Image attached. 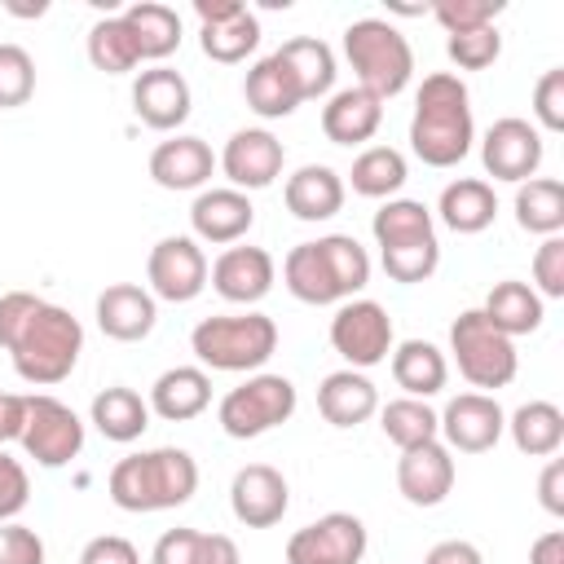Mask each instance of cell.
<instances>
[{
	"label": "cell",
	"instance_id": "obj_1",
	"mask_svg": "<svg viewBox=\"0 0 564 564\" xmlns=\"http://www.w3.org/2000/svg\"><path fill=\"white\" fill-rule=\"evenodd\" d=\"M0 348L9 352L18 379L31 388H53L70 379L84 352V326L70 308L48 304L31 291L0 295Z\"/></svg>",
	"mask_w": 564,
	"mask_h": 564
},
{
	"label": "cell",
	"instance_id": "obj_2",
	"mask_svg": "<svg viewBox=\"0 0 564 564\" xmlns=\"http://www.w3.org/2000/svg\"><path fill=\"white\" fill-rule=\"evenodd\" d=\"M476 123H471V93L458 75L436 70L414 93L410 115V150L427 167H458L471 154Z\"/></svg>",
	"mask_w": 564,
	"mask_h": 564
},
{
	"label": "cell",
	"instance_id": "obj_3",
	"mask_svg": "<svg viewBox=\"0 0 564 564\" xmlns=\"http://www.w3.org/2000/svg\"><path fill=\"white\" fill-rule=\"evenodd\" d=\"M282 282L300 304H344L366 291L370 256L352 234H326L286 251Z\"/></svg>",
	"mask_w": 564,
	"mask_h": 564
},
{
	"label": "cell",
	"instance_id": "obj_4",
	"mask_svg": "<svg viewBox=\"0 0 564 564\" xmlns=\"http://www.w3.org/2000/svg\"><path fill=\"white\" fill-rule=\"evenodd\" d=\"M110 502L119 511H172V507H185L198 489V463L189 449H176V445H159V449H141V454H128L110 467Z\"/></svg>",
	"mask_w": 564,
	"mask_h": 564
},
{
	"label": "cell",
	"instance_id": "obj_5",
	"mask_svg": "<svg viewBox=\"0 0 564 564\" xmlns=\"http://www.w3.org/2000/svg\"><path fill=\"white\" fill-rule=\"evenodd\" d=\"M379 264L392 282L414 286L427 282L441 264V242H436V220L419 198H388L375 220H370Z\"/></svg>",
	"mask_w": 564,
	"mask_h": 564
},
{
	"label": "cell",
	"instance_id": "obj_6",
	"mask_svg": "<svg viewBox=\"0 0 564 564\" xmlns=\"http://www.w3.org/2000/svg\"><path fill=\"white\" fill-rule=\"evenodd\" d=\"M189 348L203 370H225V375H251L278 352V322L264 313H220L203 317L189 330Z\"/></svg>",
	"mask_w": 564,
	"mask_h": 564
},
{
	"label": "cell",
	"instance_id": "obj_7",
	"mask_svg": "<svg viewBox=\"0 0 564 564\" xmlns=\"http://www.w3.org/2000/svg\"><path fill=\"white\" fill-rule=\"evenodd\" d=\"M344 57L357 75V88L375 93L379 101L405 93L414 75V48L388 18H357L344 26Z\"/></svg>",
	"mask_w": 564,
	"mask_h": 564
},
{
	"label": "cell",
	"instance_id": "obj_8",
	"mask_svg": "<svg viewBox=\"0 0 564 564\" xmlns=\"http://www.w3.org/2000/svg\"><path fill=\"white\" fill-rule=\"evenodd\" d=\"M295 383L286 375H269V370H256L247 375L238 388H229L216 405V423L225 436L234 441H251V436H264L273 432L278 423H286L295 414Z\"/></svg>",
	"mask_w": 564,
	"mask_h": 564
},
{
	"label": "cell",
	"instance_id": "obj_9",
	"mask_svg": "<svg viewBox=\"0 0 564 564\" xmlns=\"http://www.w3.org/2000/svg\"><path fill=\"white\" fill-rule=\"evenodd\" d=\"M449 352H454L458 375L471 388H507L516 379V370H520L516 339L494 330L480 308H467V313H458L449 322Z\"/></svg>",
	"mask_w": 564,
	"mask_h": 564
},
{
	"label": "cell",
	"instance_id": "obj_10",
	"mask_svg": "<svg viewBox=\"0 0 564 564\" xmlns=\"http://www.w3.org/2000/svg\"><path fill=\"white\" fill-rule=\"evenodd\" d=\"M18 445L40 467H66L84 449V419L66 401H57L48 392H31L26 397V423H22Z\"/></svg>",
	"mask_w": 564,
	"mask_h": 564
},
{
	"label": "cell",
	"instance_id": "obj_11",
	"mask_svg": "<svg viewBox=\"0 0 564 564\" xmlns=\"http://www.w3.org/2000/svg\"><path fill=\"white\" fill-rule=\"evenodd\" d=\"M330 348L348 361V370H370L392 352V317L379 300L352 295L330 317Z\"/></svg>",
	"mask_w": 564,
	"mask_h": 564
},
{
	"label": "cell",
	"instance_id": "obj_12",
	"mask_svg": "<svg viewBox=\"0 0 564 564\" xmlns=\"http://www.w3.org/2000/svg\"><path fill=\"white\" fill-rule=\"evenodd\" d=\"M370 538L352 511H326L286 538V564H361Z\"/></svg>",
	"mask_w": 564,
	"mask_h": 564
},
{
	"label": "cell",
	"instance_id": "obj_13",
	"mask_svg": "<svg viewBox=\"0 0 564 564\" xmlns=\"http://www.w3.org/2000/svg\"><path fill=\"white\" fill-rule=\"evenodd\" d=\"M145 278H150V295L154 300L189 304L207 286V256L189 234H167V238H159L150 247Z\"/></svg>",
	"mask_w": 564,
	"mask_h": 564
},
{
	"label": "cell",
	"instance_id": "obj_14",
	"mask_svg": "<svg viewBox=\"0 0 564 564\" xmlns=\"http://www.w3.org/2000/svg\"><path fill=\"white\" fill-rule=\"evenodd\" d=\"M194 13H198V44L212 62L220 66H234V62H247L260 44V18L242 4V0H194Z\"/></svg>",
	"mask_w": 564,
	"mask_h": 564
},
{
	"label": "cell",
	"instance_id": "obj_15",
	"mask_svg": "<svg viewBox=\"0 0 564 564\" xmlns=\"http://www.w3.org/2000/svg\"><path fill=\"white\" fill-rule=\"evenodd\" d=\"M436 419H441V436H445L449 454L454 449L458 454H485L507 432V414H502L498 397H489V392H458L445 401V410Z\"/></svg>",
	"mask_w": 564,
	"mask_h": 564
},
{
	"label": "cell",
	"instance_id": "obj_16",
	"mask_svg": "<svg viewBox=\"0 0 564 564\" xmlns=\"http://www.w3.org/2000/svg\"><path fill=\"white\" fill-rule=\"evenodd\" d=\"M542 154H546L542 132H538L529 119H516V115L489 123V132H485V141H480V163H485V172H489L494 181H511V185L538 176Z\"/></svg>",
	"mask_w": 564,
	"mask_h": 564
},
{
	"label": "cell",
	"instance_id": "obj_17",
	"mask_svg": "<svg viewBox=\"0 0 564 564\" xmlns=\"http://www.w3.org/2000/svg\"><path fill=\"white\" fill-rule=\"evenodd\" d=\"M220 172L229 176L234 189H269L278 176H282V163H286V150L282 141L269 132V128H238L225 150H220Z\"/></svg>",
	"mask_w": 564,
	"mask_h": 564
},
{
	"label": "cell",
	"instance_id": "obj_18",
	"mask_svg": "<svg viewBox=\"0 0 564 564\" xmlns=\"http://www.w3.org/2000/svg\"><path fill=\"white\" fill-rule=\"evenodd\" d=\"M291 507L286 476L269 463H247L229 480V511L247 529H273Z\"/></svg>",
	"mask_w": 564,
	"mask_h": 564
},
{
	"label": "cell",
	"instance_id": "obj_19",
	"mask_svg": "<svg viewBox=\"0 0 564 564\" xmlns=\"http://www.w3.org/2000/svg\"><path fill=\"white\" fill-rule=\"evenodd\" d=\"M207 278H212V286H216L220 300L251 308V304H260L273 291L278 264H273V256L264 247H251L247 242V247H225L216 256V264L207 269Z\"/></svg>",
	"mask_w": 564,
	"mask_h": 564
},
{
	"label": "cell",
	"instance_id": "obj_20",
	"mask_svg": "<svg viewBox=\"0 0 564 564\" xmlns=\"http://www.w3.org/2000/svg\"><path fill=\"white\" fill-rule=\"evenodd\" d=\"M256 225V207L242 189L220 185V189H198V198L189 203V238L194 242H212V247H234L238 238H247V229Z\"/></svg>",
	"mask_w": 564,
	"mask_h": 564
},
{
	"label": "cell",
	"instance_id": "obj_21",
	"mask_svg": "<svg viewBox=\"0 0 564 564\" xmlns=\"http://www.w3.org/2000/svg\"><path fill=\"white\" fill-rule=\"evenodd\" d=\"M189 106H194L189 84L172 66H150L132 79V110L154 132H176L189 119Z\"/></svg>",
	"mask_w": 564,
	"mask_h": 564
},
{
	"label": "cell",
	"instance_id": "obj_22",
	"mask_svg": "<svg viewBox=\"0 0 564 564\" xmlns=\"http://www.w3.org/2000/svg\"><path fill=\"white\" fill-rule=\"evenodd\" d=\"M397 489L410 507H441L454 489V454L441 441H423V445L401 449Z\"/></svg>",
	"mask_w": 564,
	"mask_h": 564
},
{
	"label": "cell",
	"instance_id": "obj_23",
	"mask_svg": "<svg viewBox=\"0 0 564 564\" xmlns=\"http://www.w3.org/2000/svg\"><path fill=\"white\" fill-rule=\"evenodd\" d=\"M159 322V300L137 282H115L97 295V326L106 339L141 344Z\"/></svg>",
	"mask_w": 564,
	"mask_h": 564
},
{
	"label": "cell",
	"instance_id": "obj_24",
	"mask_svg": "<svg viewBox=\"0 0 564 564\" xmlns=\"http://www.w3.org/2000/svg\"><path fill=\"white\" fill-rule=\"evenodd\" d=\"M216 172V154L203 137L176 132L150 150V176L163 189H203Z\"/></svg>",
	"mask_w": 564,
	"mask_h": 564
},
{
	"label": "cell",
	"instance_id": "obj_25",
	"mask_svg": "<svg viewBox=\"0 0 564 564\" xmlns=\"http://www.w3.org/2000/svg\"><path fill=\"white\" fill-rule=\"evenodd\" d=\"M379 123H383V101L357 84L330 93V101L322 106V132L330 145H361L379 132Z\"/></svg>",
	"mask_w": 564,
	"mask_h": 564
},
{
	"label": "cell",
	"instance_id": "obj_26",
	"mask_svg": "<svg viewBox=\"0 0 564 564\" xmlns=\"http://www.w3.org/2000/svg\"><path fill=\"white\" fill-rule=\"evenodd\" d=\"M282 198H286V212L295 220H308V225L330 220L344 207V176L335 167H326V163H304L300 172L286 176Z\"/></svg>",
	"mask_w": 564,
	"mask_h": 564
},
{
	"label": "cell",
	"instance_id": "obj_27",
	"mask_svg": "<svg viewBox=\"0 0 564 564\" xmlns=\"http://www.w3.org/2000/svg\"><path fill=\"white\" fill-rule=\"evenodd\" d=\"M212 405V379L203 366H172L150 388V414L163 423H189Z\"/></svg>",
	"mask_w": 564,
	"mask_h": 564
},
{
	"label": "cell",
	"instance_id": "obj_28",
	"mask_svg": "<svg viewBox=\"0 0 564 564\" xmlns=\"http://www.w3.org/2000/svg\"><path fill=\"white\" fill-rule=\"evenodd\" d=\"M317 410L330 427H357L379 410V388L361 370H330L317 388Z\"/></svg>",
	"mask_w": 564,
	"mask_h": 564
},
{
	"label": "cell",
	"instance_id": "obj_29",
	"mask_svg": "<svg viewBox=\"0 0 564 564\" xmlns=\"http://www.w3.org/2000/svg\"><path fill=\"white\" fill-rule=\"evenodd\" d=\"M436 216H441V225L454 229V234H480V229H489L494 216H498V194H494V185L480 181V176H458V181H449V185L441 189Z\"/></svg>",
	"mask_w": 564,
	"mask_h": 564
},
{
	"label": "cell",
	"instance_id": "obj_30",
	"mask_svg": "<svg viewBox=\"0 0 564 564\" xmlns=\"http://www.w3.org/2000/svg\"><path fill=\"white\" fill-rule=\"evenodd\" d=\"M480 313H485L489 326L502 330L507 339L533 335V330L542 326V317H546V313H542V295H538L529 282H520V278L494 282L489 295H485V304H480Z\"/></svg>",
	"mask_w": 564,
	"mask_h": 564
},
{
	"label": "cell",
	"instance_id": "obj_31",
	"mask_svg": "<svg viewBox=\"0 0 564 564\" xmlns=\"http://www.w3.org/2000/svg\"><path fill=\"white\" fill-rule=\"evenodd\" d=\"M273 57L286 66V75L295 79V88H300L304 101L330 93V84H335V53H330L326 40H317V35H295V40H286L282 48H273Z\"/></svg>",
	"mask_w": 564,
	"mask_h": 564
},
{
	"label": "cell",
	"instance_id": "obj_32",
	"mask_svg": "<svg viewBox=\"0 0 564 564\" xmlns=\"http://www.w3.org/2000/svg\"><path fill=\"white\" fill-rule=\"evenodd\" d=\"M392 379H397V388H405V397L427 401V397H436V392L445 388L449 361H445V352H441L436 344H427V339H401V344L392 348Z\"/></svg>",
	"mask_w": 564,
	"mask_h": 564
},
{
	"label": "cell",
	"instance_id": "obj_33",
	"mask_svg": "<svg viewBox=\"0 0 564 564\" xmlns=\"http://www.w3.org/2000/svg\"><path fill=\"white\" fill-rule=\"evenodd\" d=\"M88 419H93V427H97L106 441L128 445V441H137V436L150 427V401H141V392L115 383V388H101V392L93 397Z\"/></svg>",
	"mask_w": 564,
	"mask_h": 564
},
{
	"label": "cell",
	"instance_id": "obj_34",
	"mask_svg": "<svg viewBox=\"0 0 564 564\" xmlns=\"http://www.w3.org/2000/svg\"><path fill=\"white\" fill-rule=\"evenodd\" d=\"M150 564H242V555H238V542L229 533L167 529V533H159Z\"/></svg>",
	"mask_w": 564,
	"mask_h": 564
},
{
	"label": "cell",
	"instance_id": "obj_35",
	"mask_svg": "<svg viewBox=\"0 0 564 564\" xmlns=\"http://www.w3.org/2000/svg\"><path fill=\"white\" fill-rule=\"evenodd\" d=\"M123 22H128V31L137 40L141 62H163V57H172L181 48V18H176V9H167L159 0L128 4L123 9Z\"/></svg>",
	"mask_w": 564,
	"mask_h": 564
},
{
	"label": "cell",
	"instance_id": "obj_36",
	"mask_svg": "<svg viewBox=\"0 0 564 564\" xmlns=\"http://www.w3.org/2000/svg\"><path fill=\"white\" fill-rule=\"evenodd\" d=\"M242 97H247V106H251L260 119H286V115H295V106L304 101L300 88H295V79L286 75V66H282L273 53L260 57V62L247 70Z\"/></svg>",
	"mask_w": 564,
	"mask_h": 564
},
{
	"label": "cell",
	"instance_id": "obj_37",
	"mask_svg": "<svg viewBox=\"0 0 564 564\" xmlns=\"http://www.w3.org/2000/svg\"><path fill=\"white\" fill-rule=\"evenodd\" d=\"M507 432L516 441L520 454L529 458H551L560 454L564 445V410L555 401H524L511 419H507Z\"/></svg>",
	"mask_w": 564,
	"mask_h": 564
},
{
	"label": "cell",
	"instance_id": "obj_38",
	"mask_svg": "<svg viewBox=\"0 0 564 564\" xmlns=\"http://www.w3.org/2000/svg\"><path fill=\"white\" fill-rule=\"evenodd\" d=\"M516 225L524 234H560L564 229V185L555 176H529L516 185Z\"/></svg>",
	"mask_w": 564,
	"mask_h": 564
},
{
	"label": "cell",
	"instance_id": "obj_39",
	"mask_svg": "<svg viewBox=\"0 0 564 564\" xmlns=\"http://www.w3.org/2000/svg\"><path fill=\"white\" fill-rule=\"evenodd\" d=\"M410 167H405V154L392 150V145H370L352 159V172H348V185L352 194L361 198H397V189L405 185Z\"/></svg>",
	"mask_w": 564,
	"mask_h": 564
},
{
	"label": "cell",
	"instance_id": "obj_40",
	"mask_svg": "<svg viewBox=\"0 0 564 564\" xmlns=\"http://www.w3.org/2000/svg\"><path fill=\"white\" fill-rule=\"evenodd\" d=\"M379 427L397 449H410V445H423V441L441 436L436 410L427 401H419V397H397V401L379 405Z\"/></svg>",
	"mask_w": 564,
	"mask_h": 564
},
{
	"label": "cell",
	"instance_id": "obj_41",
	"mask_svg": "<svg viewBox=\"0 0 564 564\" xmlns=\"http://www.w3.org/2000/svg\"><path fill=\"white\" fill-rule=\"evenodd\" d=\"M88 62L106 75H128L132 66H141V53H137V40L123 22V13H110L101 22H93L88 31Z\"/></svg>",
	"mask_w": 564,
	"mask_h": 564
},
{
	"label": "cell",
	"instance_id": "obj_42",
	"mask_svg": "<svg viewBox=\"0 0 564 564\" xmlns=\"http://www.w3.org/2000/svg\"><path fill=\"white\" fill-rule=\"evenodd\" d=\"M35 93V57L22 44H0V110L26 106Z\"/></svg>",
	"mask_w": 564,
	"mask_h": 564
},
{
	"label": "cell",
	"instance_id": "obj_43",
	"mask_svg": "<svg viewBox=\"0 0 564 564\" xmlns=\"http://www.w3.org/2000/svg\"><path fill=\"white\" fill-rule=\"evenodd\" d=\"M445 53H449V62L463 66V70H485V66L498 62V53H502V35H498V26L458 31V35L445 40Z\"/></svg>",
	"mask_w": 564,
	"mask_h": 564
},
{
	"label": "cell",
	"instance_id": "obj_44",
	"mask_svg": "<svg viewBox=\"0 0 564 564\" xmlns=\"http://www.w3.org/2000/svg\"><path fill=\"white\" fill-rule=\"evenodd\" d=\"M502 9H507L502 0H436L427 13L445 26V35H458V31L494 26V18H498Z\"/></svg>",
	"mask_w": 564,
	"mask_h": 564
},
{
	"label": "cell",
	"instance_id": "obj_45",
	"mask_svg": "<svg viewBox=\"0 0 564 564\" xmlns=\"http://www.w3.org/2000/svg\"><path fill=\"white\" fill-rule=\"evenodd\" d=\"M533 119L538 132H564V66L542 70L533 84Z\"/></svg>",
	"mask_w": 564,
	"mask_h": 564
},
{
	"label": "cell",
	"instance_id": "obj_46",
	"mask_svg": "<svg viewBox=\"0 0 564 564\" xmlns=\"http://www.w3.org/2000/svg\"><path fill=\"white\" fill-rule=\"evenodd\" d=\"M533 291L542 295V300H560L564 295V238L560 234H551V238H542V247L533 251Z\"/></svg>",
	"mask_w": 564,
	"mask_h": 564
},
{
	"label": "cell",
	"instance_id": "obj_47",
	"mask_svg": "<svg viewBox=\"0 0 564 564\" xmlns=\"http://www.w3.org/2000/svg\"><path fill=\"white\" fill-rule=\"evenodd\" d=\"M0 564H44V538L18 520L0 524Z\"/></svg>",
	"mask_w": 564,
	"mask_h": 564
},
{
	"label": "cell",
	"instance_id": "obj_48",
	"mask_svg": "<svg viewBox=\"0 0 564 564\" xmlns=\"http://www.w3.org/2000/svg\"><path fill=\"white\" fill-rule=\"evenodd\" d=\"M26 498H31V476H26V467H22L13 454H4V445H0V524L13 520V516L26 507Z\"/></svg>",
	"mask_w": 564,
	"mask_h": 564
},
{
	"label": "cell",
	"instance_id": "obj_49",
	"mask_svg": "<svg viewBox=\"0 0 564 564\" xmlns=\"http://www.w3.org/2000/svg\"><path fill=\"white\" fill-rule=\"evenodd\" d=\"M79 564H141V555H137V546H132L128 538H119V533H97V538L84 542Z\"/></svg>",
	"mask_w": 564,
	"mask_h": 564
},
{
	"label": "cell",
	"instance_id": "obj_50",
	"mask_svg": "<svg viewBox=\"0 0 564 564\" xmlns=\"http://www.w3.org/2000/svg\"><path fill=\"white\" fill-rule=\"evenodd\" d=\"M538 498H542V507H546L551 516H564V458L551 454V463H546L542 476H538Z\"/></svg>",
	"mask_w": 564,
	"mask_h": 564
},
{
	"label": "cell",
	"instance_id": "obj_51",
	"mask_svg": "<svg viewBox=\"0 0 564 564\" xmlns=\"http://www.w3.org/2000/svg\"><path fill=\"white\" fill-rule=\"evenodd\" d=\"M423 564H485V555H480V546L467 542V538H445V542H436V546L423 555Z\"/></svg>",
	"mask_w": 564,
	"mask_h": 564
},
{
	"label": "cell",
	"instance_id": "obj_52",
	"mask_svg": "<svg viewBox=\"0 0 564 564\" xmlns=\"http://www.w3.org/2000/svg\"><path fill=\"white\" fill-rule=\"evenodd\" d=\"M22 423H26V397L0 392V445L18 441L22 436Z\"/></svg>",
	"mask_w": 564,
	"mask_h": 564
},
{
	"label": "cell",
	"instance_id": "obj_53",
	"mask_svg": "<svg viewBox=\"0 0 564 564\" xmlns=\"http://www.w3.org/2000/svg\"><path fill=\"white\" fill-rule=\"evenodd\" d=\"M529 564H564V533L551 529L529 546Z\"/></svg>",
	"mask_w": 564,
	"mask_h": 564
}]
</instances>
